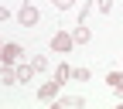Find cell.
Returning a JSON list of instances; mask_svg holds the SVG:
<instances>
[{
    "mask_svg": "<svg viewBox=\"0 0 123 109\" xmlns=\"http://www.w3.org/2000/svg\"><path fill=\"white\" fill-rule=\"evenodd\" d=\"M21 55H24V48H21L17 41H10V44H4V48H0V61H4V65H14Z\"/></svg>",
    "mask_w": 123,
    "mask_h": 109,
    "instance_id": "4",
    "label": "cell"
},
{
    "mask_svg": "<svg viewBox=\"0 0 123 109\" xmlns=\"http://www.w3.org/2000/svg\"><path fill=\"white\" fill-rule=\"evenodd\" d=\"M96 7H99L103 14H110V10H113V0H96Z\"/></svg>",
    "mask_w": 123,
    "mask_h": 109,
    "instance_id": "13",
    "label": "cell"
},
{
    "mask_svg": "<svg viewBox=\"0 0 123 109\" xmlns=\"http://www.w3.org/2000/svg\"><path fill=\"white\" fill-rule=\"evenodd\" d=\"M31 65H34V72H41V75H44V72H48V58H44V55H38Z\"/></svg>",
    "mask_w": 123,
    "mask_h": 109,
    "instance_id": "11",
    "label": "cell"
},
{
    "mask_svg": "<svg viewBox=\"0 0 123 109\" xmlns=\"http://www.w3.org/2000/svg\"><path fill=\"white\" fill-rule=\"evenodd\" d=\"M0 21H10V10H7L4 4H0Z\"/></svg>",
    "mask_w": 123,
    "mask_h": 109,
    "instance_id": "14",
    "label": "cell"
},
{
    "mask_svg": "<svg viewBox=\"0 0 123 109\" xmlns=\"http://www.w3.org/2000/svg\"><path fill=\"white\" fill-rule=\"evenodd\" d=\"M17 24H21V27H38V24H41V10H38L34 4H24V7L17 10Z\"/></svg>",
    "mask_w": 123,
    "mask_h": 109,
    "instance_id": "2",
    "label": "cell"
},
{
    "mask_svg": "<svg viewBox=\"0 0 123 109\" xmlns=\"http://www.w3.org/2000/svg\"><path fill=\"white\" fill-rule=\"evenodd\" d=\"M4 85H17V68L14 65H4Z\"/></svg>",
    "mask_w": 123,
    "mask_h": 109,
    "instance_id": "10",
    "label": "cell"
},
{
    "mask_svg": "<svg viewBox=\"0 0 123 109\" xmlns=\"http://www.w3.org/2000/svg\"><path fill=\"white\" fill-rule=\"evenodd\" d=\"M72 41H75V44H89V41H92V31H89L86 24H75V27H72Z\"/></svg>",
    "mask_w": 123,
    "mask_h": 109,
    "instance_id": "6",
    "label": "cell"
},
{
    "mask_svg": "<svg viewBox=\"0 0 123 109\" xmlns=\"http://www.w3.org/2000/svg\"><path fill=\"white\" fill-rule=\"evenodd\" d=\"M86 99L82 96H65V99H55V109H82Z\"/></svg>",
    "mask_w": 123,
    "mask_h": 109,
    "instance_id": "5",
    "label": "cell"
},
{
    "mask_svg": "<svg viewBox=\"0 0 123 109\" xmlns=\"http://www.w3.org/2000/svg\"><path fill=\"white\" fill-rule=\"evenodd\" d=\"M106 85H110L116 96L123 99V72H110V75H106Z\"/></svg>",
    "mask_w": 123,
    "mask_h": 109,
    "instance_id": "7",
    "label": "cell"
},
{
    "mask_svg": "<svg viewBox=\"0 0 123 109\" xmlns=\"http://www.w3.org/2000/svg\"><path fill=\"white\" fill-rule=\"evenodd\" d=\"M58 89H62V82H58V79L44 82V85L38 89V102H55V99H58Z\"/></svg>",
    "mask_w": 123,
    "mask_h": 109,
    "instance_id": "3",
    "label": "cell"
},
{
    "mask_svg": "<svg viewBox=\"0 0 123 109\" xmlns=\"http://www.w3.org/2000/svg\"><path fill=\"white\" fill-rule=\"evenodd\" d=\"M34 79V65H17V82H31Z\"/></svg>",
    "mask_w": 123,
    "mask_h": 109,
    "instance_id": "9",
    "label": "cell"
},
{
    "mask_svg": "<svg viewBox=\"0 0 123 109\" xmlns=\"http://www.w3.org/2000/svg\"><path fill=\"white\" fill-rule=\"evenodd\" d=\"M51 4H55L58 10H72V7H75V0H51Z\"/></svg>",
    "mask_w": 123,
    "mask_h": 109,
    "instance_id": "12",
    "label": "cell"
},
{
    "mask_svg": "<svg viewBox=\"0 0 123 109\" xmlns=\"http://www.w3.org/2000/svg\"><path fill=\"white\" fill-rule=\"evenodd\" d=\"M55 79L65 85L68 79H75V68H72V65H58V68H55Z\"/></svg>",
    "mask_w": 123,
    "mask_h": 109,
    "instance_id": "8",
    "label": "cell"
},
{
    "mask_svg": "<svg viewBox=\"0 0 123 109\" xmlns=\"http://www.w3.org/2000/svg\"><path fill=\"white\" fill-rule=\"evenodd\" d=\"M72 48H75L72 31H55V34H51V51H55V55H68Z\"/></svg>",
    "mask_w": 123,
    "mask_h": 109,
    "instance_id": "1",
    "label": "cell"
},
{
    "mask_svg": "<svg viewBox=\"0 0 123 109\" xmlns=\"http://www.w3.org/2000/svg\"><path fill=\"white\" fill-rule=\"evenodd\" d=\"M0 48H4V41H0Z\"/></svg>",
    "mask_w": 123,
    "mask_h": 109,
    "instance_id": "15",
    "label": "cell"
}]
</instances>
